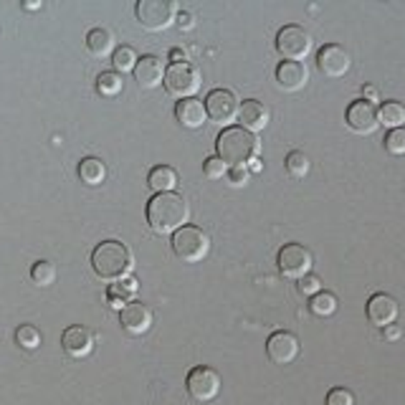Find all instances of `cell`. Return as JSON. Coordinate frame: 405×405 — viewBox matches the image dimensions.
I'll return each instance as SVG.
<instances>
[{
    "label": "cell",
    "instance_id": "d6a6232c",
    "mask_svg": "<svg viewBox=\"0 0 405 405\" xmlns=\"http://www.w3.org/2000/svg\"><path fill=\"white\" fill-rule=\"evenodd\" d=\"M202 173H205V178H208V180H220V178H226L228 165H226L223 160H220L218 155H215V157H208V160L202 162Z\"/></svg>",
    "mask_w": 405,
    "mask_h": 405
},
{
    "label": "cell",
    "instance_id": "f546056e",
    "mask_svg": "<svg viewBox=\"0 0 405 405\" xmlns=\"http://www.w3.org/2000/svg\"><path fill=\"white\" fill-rule=\"evenodd\" d=\"M31 279L38 286H51L56 281V266H53L51 261H36L33 269H31Z\"/></svg>",
    "mask_w": 405,
    "mask_h": 405
},
{
    "label": "cell",
    "instance_id": "2e32d148",
    "mask_svg": "<svg viewBox=\"0 0 405 405\" xmlns=\"http://www.w3.org/2000/svg\"><path fill=\"white\" fill-rule=\"evenodd\" d=\"M364 312H367L370 324L385 330V327H390V324L398 319V301H395L390 294H375V296H370Z\"/></svg>",
    "mask_w": 405,
    "mask_h": 405
},
{
    "label": "cell",
    "instance_id": "484cf974",
    "mask_svg": "<svg viewBox=\"0 0 405 405\" xmlns=\"http://www.w3.org/2000/svg\"><path fill=\"white\" fill-rule=\"evenodd\" d=\"M122 89H124L122 74H117V71H104V74H99L97 92L102 94V97L112 99V97H117V94H122Z\"/></svg>",
    "mask_w": 405,
    "mask_h": 405
},
{
    "label": "cell",
    "instance_id": "d4e9b609",
    "mask_svg": "<svg viewBox=\"0 0 405 405\" xmlns=\"http://www.w3.org/2000/svg\"><path fill=\"white\" fill-rule=\"evenodd\" d=\"M380 117V124L388 129H400L405 124V107L400 102H385V104L377 109Z\"/></svg>",
    "mask_w": 405,
    "mask_h": 405
},
{
    "label": "cell",
    "instance_id": "5b68a950",
    "mask_svg": "<svg viewBox=\"0 0 405 405\" xmlns=\"http://www.w3.org/2000/svg\"><path fill=\"white\" fill-rule=\"evenodd\" d=\"M165 89H168L170 97L175 99H193L200 89V71L188 61V64H170L168 71H165Z\"/></svg>",
    "mask_w": 405,
    "mask_h": 405
},
{
    "label": "cell",
    "instance_id": "f1b7e54d",
    "mask_svg": "<svg viewBox=\"0 0 405 405\" xmlns=\"http://www.w3.org/2000/svg\"><path fill=\"white\" fill-rule=\"evenodd\" d=\"M309 309H312L317 317H332L337 312V296L332 291H319L317 296L309 299Z\"/></svg>",
    "mask_w": 405,
    "mask_h": 405
},
{
    "label": "cell",
    "instance_id": "1f68e13d",
    "mask_svg": "<svg viewBox=\"0 0 405 405\" xmlns=\"http://www.w3.org/2000/svg\"><path fill=\"white\" fill-rule=\"evenodd\" d=\"M385 150L390 155H405V127L400 129H390L388 137H385Z\"/></svg>",
    "mask_w": 405,
    "mask_h": 405
},
{
    "label": "cell",
    "instance_id": "4dcf8cb0",
    "mask_svg": "<svg viewBox=\"0 0 405 405\" xmlns=\"http://www.w3.org/2000/svg\"><path fill=\"white\" fill-rule=\"evenodd\" d=\"M16 342L23 350H36L40 347V332L36 330L33 324H21L16 330Z\"/></svg>",
    "mask_w": 405,
    "mask_h": 405
},
{
    "label": "cell",
    "instance_id": "ab89813d",
    "mask_svg": "<svg viewBox=\"0 0 405 405\" xmlns=\"http://www.w3.org/2000/svg\"><path fill=\"white\" fill-rule=\"evenodd\" d=\"M400 335H403V332H400V327H395V324H390V327L382 330V337H385V340H398Z\"/></svg>",
    "mask_w": 405,
    "mask_h": 405
},
{
    "label": "cell",
    "instance_id": "8992f818",
    "mask_svg": "<svg viewBox=\"0 0 405 405\" xmlns=\"http://www.w3.org/2000/svg\"><path fill=\"white\" fill-rule=\"evenodd\" d=\"M134 13H137L139 26L145 31H165L175 23L178 6L173 0H139Z\"/></svg>",
    "mask_w": 405,
    "mask_h": 405
},
{
    "label": "cell",
    "instance_id": "d590c367",
    "mask_svg": "<svg viewBox=\"0 0 405 405\" xmlns=\"http://www.w3.org/2000/svg\"><path fill=\"white\" fill-rule=\"evenodd\" d=\"M246 183H249V168H246V165H241V168H233L231 170V185L243 188Z\"/></svg>",
    "mask_w": 405,
    "mask_h": 405
},
{
    "label": "cell",
    "instance_id": "4316f807",
    "mask_svg": "<svg viewBox=\"0 0 405 405\" xmlns=\"http://www.w3.org/2000/svg\"><path fill=\"white\" fill-rule=\"evenodd\" d=\"M284 165H286V173L291 175V178L301 180V178H307L309 170H312V162H309V157L304 155L301 150H294L286 155V160H284Z\"/></svg>",
    "mask_w": 405,
    "mask_h": 405
},
{
    "label": "cell",
    "instance_id": "8fae6325",
    "mask_svg": "<svg viewBox=\"0 0 405 405\" xmlns=\"http://www.w3.org/2000/svg\"><path fill=\"white\" fill-rule=\"evenodd\" d=\"M345 119H347V127L357 134H372L377 127H380V117H377V107L364 102V99H357L347 107L345 112Z\"/></svg>",
    "mask_w": 405,
    "mask_h": 405
},
{
    "label": "cell",
    "instance_id": "44dd1931",
    "mask_svg": "<svg viewBox=\"0 0 405 405\" xmlns=\"http://www.w3.org/2000/svg\"><path fill=\"white\" fill-rule=\"evenodd\" d=\"M139 289V281L137 279H122V281L112 284L109 291H107V299H109V307L112 309H124L129 304V301L134 299V294H137Z\"/></svg>",
    "mask_w": 405,
    "mask_h": 405
},
{
    "label": "cell",
    "instance_id": "74e56055",
    "mask_svg": "<svg viewBox=\"0 0 405 405\" xmlns=\"http://www.w3.org/2000/svg\"><path fill=\"white\" fill-rule=\"evenodd\" d=\"M170 61H173V64H188V53L183 51V48H173V51H170Z\"/></svg>",
    "mask_w": 405,
    "mask_h": 405
},
{
    "label": "cell",
    "instance_id": "e0dca14e",
    "mask_svg": "<svg viewBox=\"0 0 405 405\" xmlns=\"http://www.w3.org/2000/svg\"><path fill=\"white\" fill-rule=\"evenodd\" d=\"M165 71L168 69L162 64V58L147 53V56H139L137 66H134V79L142 89H155L165 81Z\"/></svg>",
    "mask_w": 405,
    "mask_h": 405
},
{
    "label": "cell",
    "instance_id": "8d00e7d4",
    "mask_svg": "<svg viewBox=\"0 0 405 405\" xmlns=\"http://www.w3.org/2000/svg\"><path fill=\"white\" fill-rule=\"evenodd\" d=\"M175 23H178L183 31H190L193 26H195V18H193V13L180 11V13H178V18H175Z\"/></svg>",
    "mask_w": 405,
    "mask_h": 405
},
{
    "label": "cell",
    "instance_id": "603a6c76",
    "mask_svg": "<svg viewBox=\"0 0 405 405\" xmlns=\"http://www.w3.org/2000/svg\"><path fill=\"white\" fill-rule=\"evenodd\" d=\"M87 48L94 53L97 58H104L114 51V36L107 28H92L87 33Z\"/></svg>",
    "mask_w": 405,
    "mask_h": 405
},
{
    "label": "cell",
    "instance_id": "60d3db41",
    "mask_svg": "<svg viewBox=\"0 0 405 405\" xmlns=\"http://www.w3.org/2000/svg\"><path fill=\"white\" fill-rule=\"evenodd\" d=\"M249 170H251V173H261V170H264V165H261V160H259V157L249 162Z\"/></svg>",
    "mask_w": 405,
    "mask_h": 405
},
{
    "label": "cell",
    "instance_id": "277c9868",
    "mask_svg": "<svg viewBox=\"0 0 405 405\" xmlns=\"http://www.w3.org/2000/svg\"><path fill=\"white\" fill-rule=\"evenodd\" d=\"M173 251L180 261H185V264H198V261H202L208 256L210 238L202 228L185 226L173 236Z\"/></svg>",
    "mask_w": 405,
    "mask_h": 405
},
{
    "label": "cell",
    "instance_id": "6da1fadb",
    "mask_svg": "<svg viewBox=\"0 0 405 405\" xmlns=\"http://www.w3.org/2000/svg\"><path fill=\"white\" fill-rule=\"evenodd\" d=\"M188 218H190V205L178 193H160L147 202V223L160 236L168 233L175 236L180 228L188 226Z\"/></svg>",
    "mask_w": 405,
    "mask_h": 405
},
{
    "label": "cell",
    "instance_id": "7402d4cb",
    "mask_svg": "<svg viewBox=\"0 0 405 405\" xmlns=\"http://www.w3.org/2000/svg\"><path fill=\"white\" fill-rule=\"evenodd\" d=\"M178 183H180L178 173H175L173 168H168V165H157V168H152L150 175H147V185H150L157 195H160V193H173L175 188H178Z\"/></svg>",
    "mask_w": 405,
    "mask_h": 405
},
{
    "label": "cell",
    "instance_id": "d6986e66",
    "mask_svg": "<svg viewBox=\"0 0 405 405\" xmlns=\"http://www.w3.org/2000/svg\"><path fill=\"white\" fill-rule=\"evenodd\" d=\"M175 119L188 129H200L208 119V112H205V102H198L193 99H183L175 104Z\"/></svg>",
    "mask_w": 405,
    "mask_h": 405
},
{
    "label": "cell",
    "instance_id": "9a60e30c",
    "mask_svg": "<svg viewBox=\"0 0 405 405\" xmlns=\"http://www.w3.org/2000/svg\"><path fill=\"white\" fill-rule=\"evenodd\" d=\"M119 324L127 335H145L152 327V312L150 307L139 304V301H129L127 307L119 312Z\"/></svg>",
    "mask_w": 405,
    "mask_h": 405
},
{
    "label": "cell",
    "instance_id": "5bb4252c",
    "mask_svg": "<svg viewBox=\"0 0 405 405\" xmlns=\"http://www.w3.org/2000/svg\"><path fill=\"white\" fill-rule=\"evenodd\" d=\"M266 355L271 362L276 364H289L299 355V340L291 332H274L266 340Z\"/></svg>",
    "mask_w": 405,
    "mask_h": 405
},
{
    "label": "cell",
    "instance_id": "3957f363",
    "mask_svg": "<svg viewBox=\"0 0 405 405\" xmlns=\"http://www.w3.org/2000/svg\"><path fill=\"white\" fill-rule=\"evenodd\" d=\"M215 147H218V157L226 162V165H231V168H241V165H246V162H251V160L259 157L261 142L256 139L254 132H249V129L228 127L218 134Z\"/></svg>",
    "mask_w": 405,
    "mask_h": 405
},
{
    "label": "cell",
    "instance_id": "e575fe53",
    "mask_svg": "<svg viewBox=\"0 0 405 405\" xmlns=\"http://www.w3.org/2000/svg\"><path fill=\"white\" fill-rule=\"evenodd\" d=\"M327 405H355V395L345 388H332L327 393Z\"/></svg>",
    "mask_w": 405,
    "mask_h": 405
},
{
    "label": "cell",
    "instance_id": "7a4b0ae2",
    "mask_svg": "<svg viewBox=\"0 0 405 405\" xmlns=\"http://www.w3.org/2000/svg\"><path fill=\"white\" fill-rule=\"evenodd\" d=\"M94 274L104 281H122L132 271L134 261L129 249L122 241H102L92 254Z\"/></svg>",
    "mask_w": 405,
    "mask_h": 405
},
{
    "label": "cell",
    "instance_id": "cb8c5ba5",
    "mask_svg": "<svg viewBox=\"0 0 405 405\" xmlns=\"http://www.w3.org/2000/svg\"><path fill=\"white\" fill-rule=\"evenodd\" d=\"M79 178L87 185H102L107 178V165L99 157H84L79 162Z\"/></svg>",
    "mask_w": 405,
    "mask_h": 405
},
{
    "label": "cell",
    "instance_id": "52a82bcc",
    "mask_svg": "<svg viewBox=\"0 0 405 405\" xmlns=\"http://www.w3.org/2000/svg\"><path fill=\"white\" fill-rule=\"evenodd\" d=\"M276 48L286 61H301L312 51V36L301 26H284L276 33Z\"/></svg>",
    "mask_w": 405,
    "mask_h": 405
},
{
    "label": "cell",
    "instance_id": "83f0119b",
    "mask_svg": "<svg viewBox=\"0 0 405 405\" xmlns=\"http://www.w3.org/2000/svg\"><path fill=\"white\" fill-rule=\"evenodd\" d=\"M137 61H139V56L134 53L132 46H119V48H114V53H112V64H114L117 74H127V71H134Z\"/></svg>",
    "mask_w": 405,
    "mask_h": 405
},
{
    "label": "cell",
    "instance_id": "4fadbf2b",
    "mask_svg": "<svg viewBox=\"0 0 405 405\" xmlns=\"http://www.w3.org/2000/svg\"><path fill=\"white\" fill-rule=\"evenodd\" d=\"M61 347L74 360L89 357L94 350V332L89 330V327H81V324L66 327L64 335H61Z\"/></svg>",
    "mask_w": 405,
    "mask_h": 405
},
{
    "label": "cell",
    "instance_id": "7c38bea8",
    "mask_svg": "<svg viewBox=\"0 0 405 405\" xmlns=\"http://www.w3.org/2000/svg\"><path fill=\"white\" fill-rule=\"evenodd\" d=\"M350 53L345 51L342 46L337 43H327L317 51V66L324 76H330V79H340L350 71Z\"/></svg>",
    "mask_w": 405,
    "mask_h": 405
},
{
    "label": "cell",
    "instance_id": "f35d334b",
    "mask_svg": "<svg viewBox=\"0 0 405 405\" xmlns=\"http://www.w3.org/2000/svg\"><path fill=\"white\" fill-rule=\"evenodd\" d=\"M362 94H364V102H370V104L380 102V94H377V89H375V87H364V89H362Z\"/></svg>",
    "mask_w": 405,
    "mask_h": 405
},
{
    "label": "cell",
    "instance_id": "ba28073f",
    "mask_svg": "<svg viewBox=\"0 0 405 405\" xmlns=\"http://www.w3.org/2000/svg\"><path fill=\"white\" fill-rule=\"evenodd\" d=\"M185 388L190 393L193 400L198 403H208V400H215L220 393V375L213 370V367H193L188 372V380H185Z\"/></svg>",
    "mask_w": 405,
    "mask_h": 405
},
{
    "label": "cell",
    "instance_id": "ac0fdd59",
    "mask_svg": "<svg viewBox=\"0 0 405 405\" xmlns=\"http://www.w3.org/2000/svg\"><path fill=\"white\" fill-rule=\"evenodd\" d=\"M307 81H309L307 66L301 64V61H281L276 66V84L284 92H299Z\"/></svg>",
    "mask_w": 405,
    "mask_h": 405
},
{
    "label": "cell",
    "instance_id": "30bf717a",
    "mask_svg": "<svg viewBox=\"0 0 405 405\" xmlns=\"http://www.w3.org/2000/svg\"><path fill=\"white\" fill-rule=\"evenodd\" d=\"M205 112L218 124H228V122H236L238 112H241V102L231 89H213L205 99Z\"/></svg>",
    "mask_w": 405,
    "mask_h": 405
},
{
    "label": "cell",
    "instance_id": "b9f144b4",
    "mask_svg": "<svg viewBox=\"0 0 405 405\" xmlns=\"http://www.w3.org/2000/svg\"><path fill=\"white\" fill-rule=\"evenodd\" d=\"M26 11H38L40 8V0H28V3H23Z\"/></svg>",
    "mask_w": 405,
    "mask_h": 405
},
{
    "label": "cell",
    "instance_id": "9c48e42d",
    "mask_svg": "<svg viewBox=\"0 0 405 405\" xmlns=\"http://www.w3.org/2000/svg\"><path fill=\"white\" fill-rule=\"evenodd\" d=\"M279 271L289 279H304L312 271V254L301 243H286L279 251Z\"/></svg>",
    "mask_w": 405,
    "mask_h": 405
},
{
    "label": "cell",
    "instance_id": "836d02e7",
    "mask_svg": "<svg viewBox=\"0 0 405 405\" xmlns=\"http://www.w3.org/2000/svg\"><path fill=\"white\" fill-rule=\"evenodd\" d=\"M296 286H299V291L304 296H317L319 291H322V279L314 276V274H307L304 279H299V284H296Z\"/></svg>",
    "mask_w": 405,
    "mask_h": 405
},
{
    "label": "cell",
    "instance_id": "ffe728a7",
    "mask_svg": "<svg viewBox=\"0 0 405 405\" xmlns=\"http://www.w3.org/2000/svg\"><path fill=\"white\" fill-rule=\"evenodd\" d=\"M238 119H241L243 129H249V132H261V129L269 124V109L261 104L259 99H246L241 104V112H238Z\"/></svg>",
    "mask_w": 405,
    "mask_h": 405
}]
</instances>
